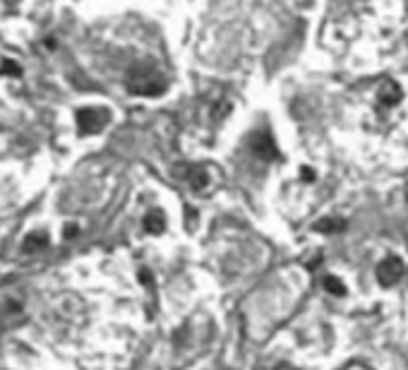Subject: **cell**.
Segmentation results:
<instances>
[{
    "mask_svg": "<svg viewBox=\"0 0 408 370\" xmlns=\"http://www.w3.org/2000/svg\"><path fill=\"white\" fill-rule=\"evenodd\" d=\"M190 183H192L195 190H202L206 183H209V176H206V171L202 168H197V171H192V176H190Z\"/></svg>",
    "mask_w": 408,
    "mask_h": 370,
    "instance_id": "obj_9",
    "label": "cell"
},
{
    "mask_svg": "<svg viewBox=\"0 0 408 370\" xmlns=\"http://www.w3.org/2000/svg\"><path fill=\"white\" fill-rule=\"evenodd\" d=\"M276 370H295V368H290V366H279Z\"/></svg>",
    "mask_w": 408,
    "mask_h": 370,
    "instance_id": "obj_12",
    "label": "cell"
},
{
    "mask_svg": "<svg viewBox=\"0 0 408 370\" xmlns=\"http://www.w3.org/2000/svg\"><path fill=\"white\" fill-rule=\"evenodd\" d=\"M125 87L135 97H159V94L166 92V77L154 65L137 63L127 72Z\"/></svg>",
    "mask_w": 408,
    "mask_h": 370,
    "instance_id": "obj_1",
    "label": "cell"
},
{
    "mask_svg": "<svg viewBox=\"0 0 408 370\" xmlns=\"http://www.w3.org/2000/svg\"><path fill=\"white\" fill-rule=\"evenodd\" d=\"M324 289H327L329 294H334V296H344L346 294L344 284H341L337 277H327V279H324Z\"/></svg>",
    "mask_w": 408,
    "mask_h": 370,
    "instance_id": "obj_8",
    "label": "cell"
},
{
    "mask_svg": "<svg viewBox=\"0 0 408 370\" xmlns=\"http://www.w3.org/2000/svg\"><path fill=\"white\" fill-rule=\"evenodd\" d=\"M166 226V219L161 212H149L147 217H144V228H147L149 233H161Z\"/></svg>",
    "mask_w": 408,
    "mask_h": 370,
    "instance_id": "obj_7",
    "label": "cell"
},
{
    "mask_svg": "<svg viewBox=\"0 0 408 370\" xmlns=\"http://www.w3.org/2000/svg\"><path fill=\"white\" fill-rule=\"evenodd\" d=\"M404 262L399 260V257H387V260L379 262L377 267V279L382 286H394L396 282H401V277H404Z\"/></svg>",
    "mask_w": 408,
    "mask_h": 370,
    "instance_id": "obj_3",
    "label": "cell"
},
{
    "mask_svg": "<svg viewBox=\"0 0 408 370\" xmlns=\"http://www.w3.org/2000/svg\"><path fill=\"white\" fill-rule=\"evenodd\" d=\"M250 149H253L255 156H260V159H265V161H272V159H276L279 156L276 144H274V137L265 130L253 135V139H250Z\"/></svg>",
    "mask_w": 408,
    "mask_h": 370,
    "instance_id": "obj_4",
    "label": "cell"
},
{
    "mask_svg": "<svg viewBox=\"0 0 408 370\" xmlns=\"http://www.w3.org/2000/svg\"><path fill=\"white\" fill-rule=\"evenodd\" d=\"M349 226V224L344 221V219H322V221H317L315 224V228L320 233H339V231H344V228Z\"/></svg>",
    "mask_w": 408,
    "mask_h": 370,
    "instance_id": "obj_6",
    "label": "cell"
},
{
    "mask_svg": "<svg viewBox=\"0 0 408 370\" xmlns=\"http://www.w3.org/2000/svg\"><path fill=\"white\" fill-rule=\"evenodd\" d=\"M0 72H3V75H13V77H20L22 75V67L15 63V60H8L5 58L3 60V65H0Z\"/></svg>",
    "mask_w": 408,
    "mask_h": 370,
    "instance_id": "obj_11",
    "label": "cell"
},
{
    "mask_svg": "<svg viewBox=\"0 0 408 370\" xmlns=\"http://www.w3.org/2000/svg\"><path fill=\"white\" fill-rule=\"evenodd\" d=\"M41 248H46V235L31 233L29 238H27V250H41Z\"/></svg>",
    "mask_w": 408,
    "mask_h": 370,
    "instance_id": "obj_10",
    "label": "cell"
},
{
    "mask_svg": "<svg viewBox=\"0 0 408 370\" xmlns=\"http://www.w3.org/2000/svg\"><path fill=\"white\" fill-rule=\"evenodd\" d=\"M111 114L106 109H80L77 111V130L80 135H99L108 125Z\"/></svg>",
    "mask_w": 408,
    "mask_h": 370,
    "instance_id": "obj_2",
    "label": "cell"
},
{
    "mask_svg": "<svg viewBox=\"0 0 408 370\" xmlns=\"http://www.w3.org/2000/svg\"><path fill=\"white\" fill-rule=\"evenodd\" d=\"M401 101V87L396 82H387L379 89V104L382 106H396Z\"/></svg>",
    "mask_w": 408,
    "mask_h": 370,
    "instance_id": "obj_5",
    "label": "cell"
}]
</instances>
